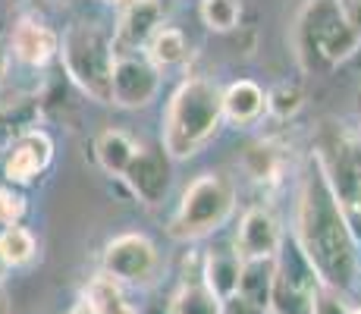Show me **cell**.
<instances>
[{"mask_svg":"<svg viewBox=\"0 0 361 314\" xmlns=\"http://www.w3.org/2000/svg\"><path fill=\"white\" fill-rule=\"evenodd\" d=\"M60 54L75 85L94 101L110 104V69L116 60L110 35L98 23H75L60 41Z\"/></svg>","mask_w":361,"mask_h":314,"instance_id":"obj_5","label":"cell"},{"mask_svg":"<svg viewBox=\"0 0 361 314\" xmlns=\"http://www.w3.org/2000/svg\"><path fill=\"white\" fill-rule=\"evenodd\" d=\"M314 314H361V305H349L343 292L321 286V292H317Z\"/></svg>","mask_w":361,"mask_h":314,"instance_id":"obj_26","label":"cell"},{"mask_svg":"<svg viewBox=\"0 0 361 314\" xmlns=\"http://www.w3.org/2000/svg\"><path fill=\"white\" fill-rule=\"evenodd\" d=\"M10 51H13V57L23 60L25 66H44L47 60H54L60 54V38H57V32L47 29L44 23L23 19V23L13 29Z\"/></svg>","mask_w":361,"mask_h":314,"instance_id":"obj_14","label":"cell"},{"mask_svg":"<svg viewBox=\"0 0 361 314\" xmlns=\"http://www.w3.org/2000/svg\"><path fill=\"white\" fill-rule=\"evenodd\" d=\"M104 4H116V0H104Z\"/></svg>","mask_w":361,"mask_h":314,"instance_id":"obj_32","label":"cell"},{"mask_svg":"<svg viewBox=\"0 0 361 314\" xmlns=\"http://www.w3.org/2000/svg\"><path fill=\"white\" fill-rule=\"evenodd\" d=\"M104 274H110L123 286H135V289H151L161 280L164 258L157 246L145 233H120L104 246L101 255Z\"/></svg>","mask_w":361,"mask_h":314,"instance_id":"obj_7","label":"cell"},{"mask_svg":"<svg viewBox=\"0 0 361 314\" xmlns=\"http://www.w3.org/2000/svg\"><path fill=\"white\" fill-rule=\"evenodd\" d=\"M23 214H25L23 192L4 186V188H0V227H13V223H19V220H23Z\"/></svg>","mask_w":361,"mask_h":314,"instance_id":"obj_25","label":"cell"},{"mask_svg":"<svg viewBox=\"0 0 361 314\" xmlns=\"http://www.w3.org/2000/svg\"><path fill=\"white\" fill-rule=\"evenodd\" d=\"M6 270H10V267H6V261H4V255H0V280H4V277H6Z\"/></svg>","mask_w":361,"mask_h":314,"instance_id":"obj_30","label":"cell"},{"mask_svg":"<svg viewBox=\"0 0 361 314\" xmlns=\"http://www.w3.org/2000/svg\"><path fill=\"white\" fill-rule=\"evenodd\" d=\"M270 280H274V258H270V261H242L235 296L245 298V302H252L255 308H264V311H267V302H270Z\"/></svg>","mask_w":361,"mask_h":314,"instance_id":"obj_20","label":"cell"},{"mask_svg":"<svg viewBox=\"0 0 361 314\" xmlns=\"http://www.w3.org/2000/svg\"><path fill=\"white\" fill-rule=\"evenodd\" d=\"M317 292H321V280L305 251L295 239H283L280 251L274 255L267 314H314Z\"/></svg>","mask_w":361,"mask_h":314,"instance_id":"obj_6","label":"cell"},{"mask_svg":"<svg viewBox=\"0 0 361 314\" xmlns=\"http://www.w3.org/2000/svg\"><path fill=\"white\" fill-rule=\"evenodd\" d=\"M321 170L327 176V186L336 198L339 211H343L345 223L352 227V233L361 236V164L352 155H339L336 164H324Z\"/></svg>","mask_w":361,"mask_h":314,"instance_id":"obj_13","label":"cell"},{"mask_svg":"<svg viewBox=\"0 0 361 314\" xmlns=\"http://www.w3.org/2000/svg\"><path fill=\"white\" fill-rule=\"evenodd\" d=\"M123 179L135 192V198H142L148 207L161 205L170 192V155L161 148H138V155L129 160V167L123 170Z\"/></svg>","mask_w":361,"mask_h":314,"instance_id":"obj_11","label":"cell"},{"mask_svg":"<svg viewBox=\"0 0 361 314\" xmlns=\"http://www.w3.org/2000/svg\"><path fill=\"white\" fill-rule=\"evenodd\" d=\"M164 25L161 0H126L120 13V23L114 32V54H135L151 41V35Z\"/></svg>","mask_w":361,"mask_h":314,"instance_id":"obj_12","label":"cell"},{"mask_svg":"<svg viewBox=\"0 0 361 314\" xmlns=\"http://www.w3.org/2000/svg\"><path fill=\"white\" fill-rule=\"evenodd\" d=\"M298 227L293 239L305 258L311 261L317 280L327 289L352 292L358 286V236L345 223L333 198L327 176L321 170V160L305 176L302 195H298Z\"/></svg>","mask_w":361,"mask_h":314,"instance_id":"obj_1","label":"cell"},{"mask_svg":"<svg viewBox=\"0 0 361 314\" xmlns=\"http://www.w3.org/2000/svg\"><path fill=\"white\" fill-rule=\"evenodd\" d=\"M0 255H4L6 267H25L38 255V239L32 236V229L19 227V223L4 227V233H0Z\"/></svg>","mask_w":361,"mask_h":314,"instance_id":"obj_22","label":"cell"},{"mask_svg":"<svg viewBox=\"0 0 361 314\" xmlns=\"http://www.w3.org/2000/svg\"><path fill=\"white\" fill-rule=\"evenodd\" d=\"M239 267H242V261H239L235 251H224V248L207 251L204 267H201V280H204L226 302L230 296H235V286H239Z\"/></svg>","mask_w":361,"mask_h":314,"instance_id":"obj_18","label":"cell"},{"mask_svg":"<svg viewBox=\"0 0 361 314\" xmlns=\"http://www.w3.org/2000/svg\"><path fill=\"white\" fill-rule=\"evenodd\" d=\"M142 145H135L123 129H104L94 142V157L110 176H123V170L129 167V160L138 155Z\"/></svg>","mask_w":361,"mask_h":314,"instance_id":"obj_19","label":"cell"},{"mask_svg":"<svg viewBox=\"0 0 361 314\" xmlns=\"http://www.w3.org/2000/svg\"><path fill=\"white\" fill-rule=\"evenodd\" d=\"M0 314H10V298H6L4 286H0Z\"/></svg>","mask_w":361,"mask_h":314,"instance_id":"obj_28","label":"cell"},{"mask_svg":"<svg viewBox=\"0 0 361 314\" xmlns=\"http://www.w3.org/2000/svg\"><path fill=\"white\" fill-rule=\"evenodd\" d=\"M148 60L154 63L157 69H170L176 63L185 60L189 54V44H185V35L176 29V25H161L154 35H151L148 44Z\"/></svg>","mask_w":361,"mask_h":314,"instance_id":"obj_21","label":"cell"},{"mask_svg":"<svg viewBox=\"0 0 361 314\" xmlns=\"http://www.w3.org/2000/svg\"><path fill=\"white\" fill-rule=\"evenodd\" d=\"M283 227L270 207H248L235 229V255L239 261H270L283 246Z\"/></svg>","mask_w":361,"mask_h":314,"instance_id":"obj_9","label":"cell"},{"mask_svg":"<svg viewBox=\"0 0 361 314\" xmlns=\"http://www.w3.org/2000/svg\"><path fill=\"white\" fill-rule=\"evenodd\" d=\"M166 314H224V298L211 289L201 277H189L170 296Z\"/></svg>","mask_w":361,"mask_h":314,"instance_id":"obj_17","label":"cell"},{"mask_svg":"<svg viewBox=\"0 0 361 314\" xmlns=\"http://www.w3.org/2000/svg\"><path fill=\"white\" fill-rule=\"evenodd\" d=\"M220 104H224V120L235 126H252L258 123L267 110V97L252 79L233 82L226 92H220Z\"/></svg>","mask_w":361,"mask_h":314,"instance_id":"obj_16","label":"cell"},{"mask_svg":"<svg viewBox=\"0 0 361 314\" xmlns=\"http://www.w3.org/2000/svg\"><path fill=\"white\" fill-rule=\"evenodd\" d=\"M293 41L305 69H324L349 57L361 35L345 23L339 0H308L295 19Z\"/></svg>","mask_w":361,"mask_h":314,"instance_id":"obj_3","label":"cell"},{"mask_svg":"<svg viewBox=\"0 0 361 314\" xmlns=\"http://www.w3.org/2000/svg\"><path fill=\"white\" fill-rule=\"evenodd\" d=\"M235 207V188L224 173H201L183 192L176 214L170 220V236L179 242H195L217 233Z\"/></svg>","mask_w":361,"mask_h":314,"instance_id":"obj_4","label":"cell"},{"mask_svg":"<svg viewBox=\"0 0 361 314\" xmlns=\"http://www.w3.org/2000/svg\"><path fill=\"white\" fill-rule=\"evenodd\" d=\"M198 13H201V23H204L211 32L226 35L239 25L242 4L239 0H201Z\"/></svg>","mask_w":361,"mask_h":314,"instance_id":"obj_23","label":"cell"},{"mask_svg":"<svg viewBox=\"0 0 361 314\" xmlns=\"http://www.w3.org/2000/svg\"><path fill=\"white\" fill-rule=\"evenodd\" d=\"M54 160V142L47 132L41 129H25L23 135H16L6 148V160H4V176L13 186H25L35 183L41 173L51 167Z\"/></svg>","mask_w":361,"mask_h":314,"instance_id":"obj_10","label":"cell"},{"mask_svg":"<svg viewBox=\"0 0 361 314\" xmlns=\"http://www.w3.org/2000/svg\"><path fill=\"white\" fill-rule=\"evenodd\" d=\"M161 69L138 54H116L110 69V104L116 107H145L157 95Z\"/></svg>","mask_w":361,"mask_h":314,"instance_id":"obj_8","label":"cell"},{"mask_svg":"<svg viewBox=\"0 0 361 314\" xmlns=\"http://www.w3.org/2000/svg\"><path fill=\"white\" fill-rule=\"evenodd\" d=\"M267 97V110L274 116H283V120H286V116H293V114H298V107H302V88L298 85H289V82H280V85L274 88V92L270 95H264Z\"/></svg>","mask_w":361,"mask_h":314,"instance_id":"obj_24","label":"cell"},{"mask_svg":"<svg viewBox=\"0 0 361 314\" xmlns=\"http://www.w3.org/2000/svg\"><path fill=\"white\" fill-rule=\"evenodd\" d=\"M82 302L88 305L92 314H142L138 305L129 298L126 286L114 280L110 274H104V270L88 280L85 292H82Z\"/></svg>","mask_w":361,"mask_h":314,"instance_id":"obj_15","label":"cell"},{"mask_svg":"<svg viewBox=\"0 0 361 314\" xmlns=\"http://www.w3.org/2000/svg\"><path fill=\"white\" fill-rule=\"evenodd\" d=\"M69 314H92V311H88L85 302H79V305H73V308H69Z\"/></svg>","mask_w":361,"mask_h":314,"instance_id":"obj_29","label":"cell"},{"mask_svg":"<svg viewBox=\"0 0 361 314\" xmlns=\"http://www.w3.org/2000/svg\"><path fill=\"white\" fill-rule=\"evenodd\" d=\"M220 123H224L220 88L211 79H185L164 116V151L176 160L198 155L217 135Z\"/></svg>","mask_w":361,"mask_h":314,"instance_id":"obj_2","label":"cell"},{"mask_svg":"<svg viewBox=\"0 0 361 314\" xmlns=\"http://www.w3.org/2000/svg\"><path fill=\"white\" fill-rule=\"evenodd\" d=\"M6 69H10V44L0 38V88H4V82H6Z\"/></svg>","mask_w":361,"mask_h":314,"instance_id":"obj_27","label":"cell"},{"mask_svg":"<svg viewBox=\"0 0 361 314\" xmlns=\"http://www.w3.org/2000/svg\"><path fill=\"white\" fill-rule=\"evenodd\" d=\"M47 4H57V6H69V4H75V0H47Z\"/></svg>","mask_w":361,"mask_h":314,"instance_id":"obj_31","label":"cell"}]
</instances>
